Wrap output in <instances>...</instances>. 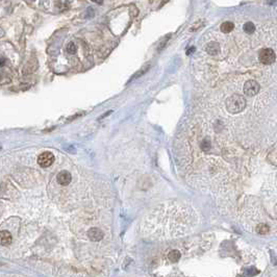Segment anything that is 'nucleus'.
I'll return each instance as SVG.
<instances>
[{
  "mask_svg": "<svg viewBox=\"0 0 277 277\" xmlns=\"http://www.w3.org/2000/svg\"><path fill=\"white\" fill-rule=\"evenodd\" d=\"M246 107V99L242 95H231L226 100V109L230 114H239Z\"/></svg>",
  "mask_w": 277,
  "mask_h": 277,
  "instance_id": "nucleus-1",
  "label": "nucleus"
},
{
  "mask_svg": "<svg viewBox=\"0 0 277 277\" xmlns=\"http://www.w3.org/2000/svg\"><path fill=\"white\" fill-rule=\"evenodd\" d=\"M259 62L264 65H271L275 62L276 59V54L271 48H265L261 50L259 54Z\"/></svg>",
  "mask_w": 277,
  "mask_h": 277,
  "instance_id": "nucleus-2",
  "label": "nucleus"
},
{
  "mask_svg": "<svg viewBox=\"0 0 277 277\" xmlns=\"http://www.w3.org/2000/svg\"><path fill=\"white\" fill-rule=\"evenodd\" d=\"M243 90H244L245 95H247V96H254V95H256L257 93L259 92L261 87H259L257 82H255V80H253V79H250L245 82L244 89Z\"/></svg>",
  "mask_w": 277,
  "mask_h": 277,
  "instance_id": "nucleus-3",
  "label": "nucleus"
},
{
  "mask_svg": "<svg viewBox=\"0 0 277 277\" xmlns=\"http://www.w3.org/2000/svg\"><path fill=\"white\" fill-rule=\"evenodd\" d=\"M54 162V155L51 152H43L39 155L38 157V164L40 165L43 168H47V167L51 166Z\"/></svg>",
  "mask_w": 277,
  "mask_h": 277,
  "instance_id": "nucleus-4",
  "label": "nucleus"
},
{
  "mask_svg": "<svg viewBox=\"0 0 277 277\" xmlns=\"http://www.w3.org/2000/svg\"><path fill=\"white\" fill-rule=\"evenodd\" d=\"M57 182L62 185H68L69 183L71 182V179H72V176L69 172L67 171H62L61 173L57 174Z\"/></svg>",
  "mask_w": 277,
  "mask_h": 277,
  "instance_id": "nucleus-5",
  "label": "nucleus"
},
{
  "mask_svg": "<svg viewBox=\"0 0 277 277\" xmlns=\"http://www.w3.org/2000/svg\"><path fill=\"white\" fill-rule=\"evenodd\" d=\"M103 232L102 230H100L99 228H91L89 231H88V236L90 238L91 241H94V242H98V241L102 240L103 238Z\"/></svg>",
  "mask_w": 277,
  "mask_h": 277,
  "instance_id": "nucleus-6",
  "label": "nucleus"
},
{
  "mask_svg": "<svg viewBox=\"0 0 277 277\" xmlns=\"http://www.w3.org/2000/svg\"><path fill=\"white\" fill-rule=\"evenodd\" d=\"M13 238H12L11 232L8 230H2L0 231V245L1 246H8L11 245Z\"/></svg>",
  "mask_w": 277,
  "mask_h": 277,
  "instance_id": "nucleus-7",
  "label": "nucleus"
},
{
  "mask_svg": "<svg viewBox=\"0 0 277 277\" xmlns=\"http://www.w3.org/2000/svg\"><path fill=\"white\" fill-rule=\"evenodd\" d=\"M205 50L209 54L211 55H216V54L219 53V50H220V46L217 42H211L206 45L205 47Z\"/></svg>",
  "mask_w": 277,
  "mask_h": 277,
  "instance_id": "nucleus-8",
  "label": "nucleus"
},
{
  "mask_svg": "<svg viewBox=\"0 0 277 277\" xmlns=\"http://www.w3.org/2000/svg\"><path fill=\"white\" fill-rule=\"evenodd\" d=\"M233 28H235V24H233L232 22H230V21H227V22H224L223 24L221 25L220 29L223 33H229L232 32Z\"/></svg>",
  "mask_w": 277,
  "mask_h": 277,
  "instance_id": "nucleus-9",
  "label": "nucleus"
},
{
  "mask_svg": "<svg viewBox=\"0 0 277 277\" xmlns=\"http://www.w3.org/2000/svg\"><path fill=\"white\" fill-rule=\"evenodd\" d=\"M180 257H181V254L179 251H177V250H172V251L169 252V254H168V259L172 262H178L180 259Z\"/></svg>",
  "mask_w": 277,
  "mask_h": 277,
  "instance_id": "nucleus-10",
  "label": "nucleus"
},
{
  "mask_svg": "<svg viewBox=\"0 0 277 277\" xmlns=\"http://www.w3.org/2000/svg\"><path fill=\"white\" fill-rule=\"evenodd\" d=\"M255 230H256V232L259 233V235H267V233L269 232V230H270V227H269L268 225H267V224L261 223V224H259V225L256 226Z\"/></svg>",
  "mask_w": 277,
  "mask_h": 277,
  "instance_id": "nucleus-11",
  "label": "nucleus"
},
{
  "mask_svg": "<svg viewBox=\"0 0 277 277\" xmlns=\"http://www.w3.org/2000/svg\"><path fill=\"white\" fill-rule=\"evenodd\" d=\"M255 30V26H254V24L253 23H251V22H247L246 24L244 25V32H246V33H252Z\"/></svg>",
  "mask_w": 277,
  "mask_h": 277,
  "instance_id": "nucleus-12",
  "label": "nucleus"
},
{
  "mask_svg": "<svg viewBox=\"0 0 277 277\" xmlns=\"http://www.w3.org/2000/svg\"><path fill=\"white\" fill-rule=\"evenodd\" d=\"M76 50H77V48H76V45L74 44L73 42H70L68 45H67V52H68V53L74 54L76 52Z\"/></svg>",
  "mask_w": 277,
  "mask_h": 277,
  "instance_id": "nucleus-13",
  "label": "nucleus"
},
{
  "mask_svg": "<svg viewBox=\"0 0 277 277\" xmlns=\"http://www.w3.org/2000/svg\"><path fill=\"white\" fill-rule=\"evenodd\" d=\"M209 147H211V143H209V141L207 140V138H205L203 142H202V145H201L202 150H204V151H207V150L209 149Z\"/></svg>",
  "mask_w": 277,
  "mask_h": 277,
  "instance_id": "nucleus-14",
  "label": "nucleus"
},
{
  "mask_svg": "<svg viewBox=\"0 0 277 277\" xmlns=\"http://www.w3.org/2000/svg\"><path fill=\"white\" fill-rule=\"evenodd\" d=\"M201 26H202V21H199V22L195 23V24L192 26V28H191V32H196V30H197L199 27H201Z\"/></svg>",
  "mask_w": 277,
  "mask_h": 277,
  "instance_id": "nucleus-15",
  "label": "nucleus"
},
{
  "mask_svg": "<svg viewBox=\"0 0 277 277\" xmlns=\"http://www.w3.org/2000/svg\"><path fill=\"white\" fill-rule=\"evenodd\" d=\"M5 64V59L4 58H0V67H2Z\"/></svg>",
  "mask_w": 277,
  "mask_h": 277,
  "instance_id": "nucleus-16",
  "label": "nucleus"
},
{
  "mask_svg": "<svg viewBox=\"0 0 277 277\" xmlns=\"http://www.w3.org/2000/svg\"><path fill=\"white\" fill-rule=\"evenodd\" d=\"M93 2H95V3H98V4H102V2H103V0H92Z\"/></svg>",
  "mask_w": 277,
  "mask_h": 277,
  "instance_id": "nucleus-17",
  "label": "nucleus"
}]
</instances>
